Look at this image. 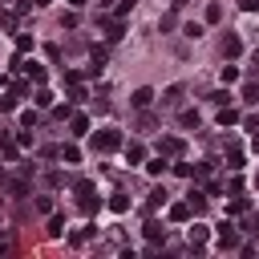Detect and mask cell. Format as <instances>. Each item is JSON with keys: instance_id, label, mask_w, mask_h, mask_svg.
Segmentation results:
<instances>
[{"instance_id": "5", "label": "cell", "mask_w": 259, "mask_h": 259, "mask_svg": "<svg viewBox=\"0 0 259 259\" xmlns=\"http://www.w3.org/2000/svg\"><path fill=\"white\" fill-rule=\"evenodd\" d=\"M0 154H4L8 162H16V138H12V134H4V130H0Z\"/></svg>"}, {"instance_id": "33", "label": "cell", "mask_w": 259, "mask_h": 259, "mask_svg": "<svg viewBox=\"0 0 259 259\" xmlns=\"http://www.w3.org/2000/svg\"><path fill=\"white\" fill-rule=\"evenodd\" d=\"M32 4H49V0H32Z\"/></svg>"}, {"instance_id": "12", "label": "cell", "mask_w": 259, "mask_h": 259, "mask_svg": "<svg viewBox=\"0 0 259 259\" xmlns=\"http://www.w3.org/2000/svg\"><path fill=\"white\" fill-rule=\"evenodd\" d=\"M162 102H166V106H178V102H182V85H170L166 93H162Z\"/></svg>"}, {"instance_id": "28", "label": "cell", "mask_w": 259, "mask_h": 259, "mask_svg": "<svg viewBox=\"0 0 259 259\" xmlns=\"http://www.w3.org/2000/svg\"><path fill=\"white\" fill-rule=\"evenodd\" d=\"M16 49H20V53H28V49H32V37H24V32H20V37H16Z\"/></svg>"}, {"instance_id": "8", "label": "cell", "mask_w": 259, "mask_h": 259, "mask_svg": "<svg viewBox=\"0 0 259 259\" xmlns=\"http://www.w3.org/2000/svg\"><path fill=\"white\" fill-rule=\"evenodd\" d=\"M186 239H190V247H203V243L211 239V231H207V227H190V235H186Z\"/></svg>"}, {"instance_id": "34", "label": "cell", "mask_w": 259, "mask_h": 259, "mask_svg": "<svg viewBox=\"0 0 259 259\" xmlns=\"http://www.w3.org/2000/svg\"><path fill=\"white\" fill-rule=\"evenodd\" d=\"M255 65H259V49H255Z\"/></svg>"}, {"instance_id": "7", "label": "cell", "mask_w": 259, "mask_h": 259, "mask_svg": "<svg viewBox=\"0 0 259 259\" xmlns=\"http://www.w3.org/2000/svg\"><path fill=\"white\" fill-rule=\"evenodd\" d=\"M166 170H170V162H166V158H154V162H146V174H154V178H162Z\"/></svg>"}, {"instance_id": "9", "label": "cell", "mask_w": 259, "mask_h": 259, "mask_svg": "<svg viewBox=\"0 0 259 259\" xmlns=\"http://www.w3.org/2000/svg\"><path fill=\"white\" fill-rule=\"evenodd\" d=\"M190 215H194V211H190V203H174V207H170V219H174V223H186Z\"/></svg>"}, {"instance_id": "35", "label": "cell", "mask_w": 259, "mask_h": 259, "mask_svg": "<svg viewBox=\"0 0 259 259\" xmlns=\"http://www.w3.org/2000/svg\"><path fill=\"white\" fill-rule=\"evenodd\" d=\"M174 4H186V0H174Z\"/></svg>"}, {"instance_id": "26", "label": "cell", "mask_w": 259, "mask_h": 259, "mask_svg": "<svg viewBox=\"0 0 259 259\" xmlns=\"http://www.w3.org/2000/svg\"><path fill=\"white\" fill-rule=\"evenodd\" d=\"M37 106H53V93L49 89H37Z\"/></svg>"}, {"instance_id": "25", "label": "cell", "mask_w": 259, "mask_h": 259, "mask_svg": "<svg viewBox=\"0 0 259 259\" xmlns=\"http://www.w3.org/2000/svg\"><path fill=\"white\" fill-rule=\"evenodd\" d=\"M162 203H166V190H154V194H150V211L162 207Z\"/></svg>"}, {"instance_id": "22", "label": "cell", "mask_w": 259, "mask_h": 259, "mask_svg": "<svg viewBox=\"0 0 259 259\" xmlns=\"http://www.w3.org/2000/svg\"><path fill=\"white\" fill-rule=\"evenodd\" d=\"M227 166H231V170H243V154L231 146V158H227Z\"/></svg>"}, {"instance_id": "15", "label": "cell", "mask_w": 259, "mask_h": 259, "mask_svg": "<svg viewBox=\"0 0 259 259\" xmlns=\"http://www.w3.org/2000/svg\"><path fill=\"white\" fill-rule=\"evenodd\" d=\"M110 211H114V215L130 211V199H126V194H114V199H110Z\"/></svg>"}, {"instance_id": "24", "label": "cell", "mask_w": 259, "mask_h": 259, "mask_svg": "<svg viewBox=\"0 0 259 259\" xmlns=\"http://www.w3.org/2000/svg\"><path fill=\"white\" fill-rule=\"evenodd\" d=\"M207 20H211V24H219V20H223V8H219V4H211V8H207Z\"/></svg>"}, {"instance_id": "23", "label": "cell", "mask_w": 259, "mask_h": 259, "mask_svg": "<svg viewBox=\"0 0 259 259\" xmlns=\"http://www.w3.org/2000/svg\"><path fill=\"white\" fill-rule=\"evenodd\" d=\"M61 158H65V162H77L81 150H77V146H61Z\"/></svg>"}, {"instance_id": "11", "label": "cell", "mask_w": 259, "mask_h": 259, "mask_svg": "<svg viewBox=\"0 0 259 259\" xmlns=\"http://www.w3.org/2000/svg\"><path fill=\"white\" fill-rule=\"evenodd\" d=\"M150 102H154V89H134V106L138 110H146Z\"/></svg>"}, {"instance_id": "1", "label": "cell", "mask_w": 259, "mask_h": 259, "mask_svg": "<svg viewBox=\"0 0 259 259\" xmlns=\"http://www.w3.org/2000/svg\"><path fill=\"white\" fill-rule=\"evenodd\" d=\"M118 146H122V130H97V134H93V150L97 154H110Z\"/></svg>"}, {"instance_id": "10", "label": "cell", "mask_w": 259, "mask_h": 259, "mask_svg": "<svg viewBox=\"0 0 259 259\" xmlns=\"http://www.w3.org/2000/svg\"><path fill=\"white\" fill-rule=\"evenodd\" d=\"M223 53H227V57H239V53H243V41L235 37V32H231V37L223 41Z\"/></svg>"}, {"instance_id": "17", "label": "cell", "mask_w": 259, "mask_h": 259, "mask_svg": "<svg viewBox=\"0 0 259 259\" xmlns=\"http://www.w3.org/2000/svg\"><path fill=\"white\" fill-rule=\"evenodd\" d=\"M106 37L110 41H122V20H106Z\"/></svg>"}, {"instance_id": "20", "label": "cell", "mask_w": 259, "mask_h": 259, "mask_svg": "<svg viewBox=\"0 0 259 259\" xmlns=\"http://www.w3.org/2000/svg\"><path fill=\"white\" fill-rule=\"evenodd\" d=\"M239 81V69L235 65H223V85H235Z\"/></svg>"}, {"instance_id": "29", "label": "cell", "mask_w": 259, "mask_h": 259, "mask_svg": "<svg viewBox=\"0 0 259 259\" xmlns=\"http://www.w3.org/2000/svg\"><path fill=\"white\" fill-rule=\"evenodd\" d=\"M4 4H12V8H16V12H24V8H28V4H32V0H4Z\"/></svg>"}, {"instance_id": "16", "label": "cell", "mask_w": 259, "mask_h": 259, "mask_svg": "<svg viewBox=\"0 0 259 259\" xmlns=\"http://www.w3.org/2000/svg\"><path fill=\"white\" fill-rule=\"evenodd\" d=\"M126 158H130V162H142V158H146V150H142L138 142H130V146H126Z\"/></svg>"}, {"instance_id": "32", "label": "cell", "mask_w": 259, "mask_h": 259, "mask_svg": "<svg viewBox=\"0 0 259 259\" xmlns=\"http://www.w3.org/2000/svg\"><path fill=\"white\" fill-rule=\"evenodd\" d=\"M69 4H73V8H81V4H85V0H69Z\"/></svg>"}, {"instance_id": "18", "label": "cell", "mask_w": 259, "mask_h": 259, "mask_svg": "<svg viewBox=\"0 0 259 259\" xmlns=\"http://www.w3.org/2000/svg\"><path fill=\"white\" fill-rule=\"evenodd\" d=\"M243 102H247V106H255V102H259V85H251V81L243 85Z\"/></svg>"}, {"instance_id": "2", "label": "cell", "mask_w": 259, "mask_h": 259, "mask_svg": "<svg viewBox=\"0 0 259 259\" xmlns=\"http://www.w3.org/2000/svg\"><path fill=\"white\" fill-rule=\"evenodd\" d=\"M215 235H219V247H223V251H235V247H239V231H235L231 223H219Z\"/></svg>"}, {"instance_id": "14", "label": "cell", "mask_w": 259, "mask_h": 259, "mask_svg": "<svg viewBox=\"0 0 259 259\" xmlns=\"http://www.w3.org/2000/svg\"><path fill=\"white\" fill-rule=\"evenodd\" d=\"M235 122H239V110H231V106L219 110V126H235Z\"/></svg>"}, {"instance_id": "27", "label": "cell", "mask_w": 259, "mask_h": 259, "mask_svg": "<svg viewBox=\"0 0 259 259\" xmlns=\"http://www.w3.org/2000/svg\"><path fill=\"white\" fill-rule=\"evenodd\" d=\"M174 174H178V178H194V170L186 166V162H178V166H174Z\"/></svg>"}, {"instance_id": "6", "label": "cell", "mask_w": 259, "mask_h": 259, "mask_svg": "<svg viewBox=\"0 0 259 259\" xmlns=\"http://www.w3.org/2000/svg\"><path fill=\"white\" fill-rule=\"evenodd\" d=\"M24 73H28V81L45 85V65H37V61H24Z\"/></svg>"}, {"instance_id": "4", "label": "cell", "mask_w": 259, "mask_h": 259, "mask_svg": "<svg viewBox=\"0 0 259 259\" xmlns=\"http://www.w3.org/2000/svg\"><path fill=\"white\" fill-rule=\"evenodd\" d=\"M158 154H162V158H178V154H182V138H162V142H158Z\"/></svg>"}, {"instance_id": "13", "label": "cell", "mask_w": 259, "mask_h": 259, "mask_svg": "<svg viewBox=\"0 0 259 259\" xmlns=\"http://www.w3.org/2000/svg\"><path fill=\"white\" fill-rule=\"evenodd\" d=\"M146 239H150V243H158V239H166V231H162V227L150 219V223H146Z\"/></svg>"}, {"instance_id": "19", "label": "cell", "mask_w": 259, "mask_h": 259, "mask_svg": "<svg viewBox=\"0 0 259 259\" xmlns=\"http://www.w3.org/2000/svg\"><path fill=\"white\" fill-rule=\"evenodd\" d=\"M186 203H190V211H194V215H199V211H207V199H203V194H199V190H194V194H190V199H186Z\"/></svg>"}, {"instance_id": "30", "label": "cell", "mask_w": 259, "mask_h": 259, "mask_svg": "<svg viewBox=\"0 0 259 259\" xmlns=\"http://www.w3.org/2000/svg\"><path fill=\"white\" fill-rule=\"evenodd\" d=\"M247 231H255V235H259V211L251 215V223H247Z\"/></svg>"}, {"instance_id": "21", "label": "cell", "mask_w": 259, "mask_h": 259, "mask_svg": "<svg viewBox=\"0 0 259 259\" xmlns=\"http://www.w3.org/2000/svg\"><path fill=\"white\" fill-rule=\"evenodd\" d=\"M49 235H65V219H61V215L49 219Z\"/></svg>"}, {"instance_id": "31", "label": "cell", "mask_w": 259, "mask_h": 259, "mask_svg": "<svg viewBox=\"0 0 259 259\" xmlns=\"http://www.w3.org/2000/svg\"><path fill=\"white\" fill-rule=\"evenodd\" d=\"M251 150H255V154H259V134H255V142H251Z\"/></svg>"}, {"instance_id": "3", "label": "cell", "mask_w": 259, "mask_h": 259, "mask_svg": "<svg viewBox=\"0 0 259 259\" xmlns=\"http://www.w3.org/2000/svg\"><path fill=\"white\" fill-rule=\"evenodd\" d=\"M69 134L73 138H85L89 134V118L85 114H69Z\"/></svg>"}]
</instances>
